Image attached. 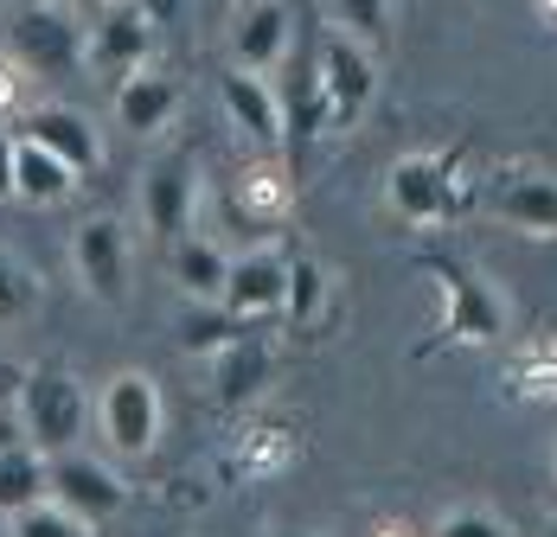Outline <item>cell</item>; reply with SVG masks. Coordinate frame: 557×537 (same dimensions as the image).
I'll use <instances>...</instances> for the list:
<instances>
[{"instance_id": "cell-36", "label": "cell", "mask_w": 557, "mask_h": 537, "mask_svg": "<svg viewBox=\"0 0 557 537\" xmlns=\"http://www.w3.org/2000/svg\"><path fill=\"white\" fill-rule=\"evenodd\" d=\"M250 7H257V0H237V13H250Z\"/></svg>"}, {"instance_id": "cell-22", "label": "cell", "mask_w": 557, "mask_h": 537, "mask_svg": "<svg viewBox=\"0 0 557 537\" xmlns=\"http://www.w3.org/2000/svg\"><path fill=\"white\" fill-rule=\"evenodd\" d=\"M244 326L250 321H237V314H224V308H186L180 314V352H193V359H219L231 339H244Z\"/></svg>"}, {"instance_id": "cell-37", "label": "cell", "mask_w": 557, "mask_h": 537, "mask_svg": "<svg viewBox=\"0 0 557 537\" xmlns=\"http://www.w3.org/2000/svg\"><path fill=\"white\" fill-rule=\"evenodd\" d=\"M552 474H557V448H552Z\"/></svg>"}, {"instance_id": "cell-6", "label": "cell", "mask_w": 557, "mask_h": 537, "mask_svg": "<svg viewBox=\"0 0 557 537\" xmlns=\"http://www.w3.org/2000/svg\"><path fill=\"white\" fill-rule=\"evenodd\" d=\"M288 77H282V148H288V173H301L314 135L334 128V103H327V84H321V58L314 52H288Z\"/></svg>"}, {"instance_id": "cell-28", "label": "cell", "mask_w": 557, "mask_h": 537, "mask_svg": "<svg viewBox=\"0 0 557 537\" xmlns=\"http://www.w3.org/2000/svg\"><path fill=\"white\" fill-rule=\"evenodd\" d=\"M13 154H20V135L0 122V205L13 199Z\"/></svg>"}, {"instance_id": "cell-21", "label": "cell", "mask_w": 557, "mask_h": 537, "mask_svg": "<svg viewBox=\"0 0 557 537\" xmlns=\"http://www.w3.org/2000/svg\"><path fill=\"white\" fill-rule=\"evenodd\" d=\"M77 186H84V179L58 161V154L20 141V154H13V199H20V205H64Z\"/></svg>"}, {"instance_id": "cell-30", "label": "cell", "mask_w": 557, "mask_h": 537, "mask_svg": "<svg viewBox=\"0 0 557 537\" xmlns=\"http://www.w3.org/2000/svg\"><path fill=\"white\" fill-rule=\"evenodd\" d=\"M20 84H26V71H20V64L7 58V64H0V115H7V109L20 103Z\"/></svg>"}, {"instance_id": "cell-4", "label": "cell", "mask_w": 557, "mask_h": 537, "mask_svg": "<svg viewBox=\"0 0 557 537\" xmlns=\"http://www.w3.org/2000/svg\"><path fill=\"white\" fill-rule=\"evenodd\" d=\"M97 429L110 441V454L122 461H148L161 448V429H168V403H161V384L148 372H115L103 390H97Z\"/></svg>"}, {"instance_id": "cell-1", "label": "cell", "mask_w": 557, "mask_h": 537, "mask_svg": "<svg viewBox=\"0 0 557 537\" xmlns=\"http://www.w3.org/2000/svg\"><path fill=\"white\" fill-rule=\"evenodd\" d=\"M7 52L26 77H77L90 71V26L71 13V0H26L13 20H7Z\"/></svg>"}, {"instance_id": "cell-31", "label": "cell", "mask_w": 557, "mask_h": 537, "mask_svg": "<svg viewBox=\"0 0 557 537\" xmlns=\"http://www.w3.org/2000/svg\"><path fill=\"white\" fill-rule=\"evenodd\" d=\"M135 7H141V13H148L154 26H161V20H168V13H173V0H135Z\"/></svg>"}, {"instance_id": "cell-26", "label": "cell", "mask_w": 557, "mask_h": 537, "mask_svg": "<svg viewBox=\"0 0 557 537\" xmlns=\"http://www.w3.org/2000/svg\"><path fill=\"white\" fill-rule=\"evenodd\" d=\"M13 537H97V525H84L77 512H64L58 499H39L33 512H20V519H7Z\"/></svg>"}, {"instance_id": "cell-11", "label": "cell", "mask_w": 557, "mask_h": 537, "mask_svg": "<svg viewBox=\"0 0 557 537\" xmlns=\"http://www.w3.org/2000/svg\"><path fill=\"white\" fill-rule=\"evenodd\" d=\"M148 58H154V20L135 0H110L103 20L90 26V71H103V77L122 84V77L148 71Z\"/></svg>"}, {"instance_id": "cell-2", "label": "cell", "mask_w": 557, "mask_h": 537, "mask_svg": "<svg viewBox=\"0 0 557 537\" xmlns=\"http://www.w3.org/2000/svg\"><path fill=\"white\" fill-rule=\"evenodd\" d=\"M423 268H430L436 288H443V321H436V339H430V346H417V359H430V352H443V346H494L506 333L500 288H494L474 263L443 257V250L423 257Z\"/></svg>"}, {"instance_id": "cell-9", "label": "cell", "mask_w": 557, "mask_h": 537, "mask_svg": "<svg viewBox=\"0 0 557 537\" xmlns=\"http://www.w3.org/2000/svg\"><path fill=\"white\" fill-rule=\"evenodd\" d=\"M321 84H327V103H334V128H352L379 97V52H366L359 39H346L334 26L321 39Z\"/></svg>"}, {"instance_id": "cell-32", "label": "cell", "mask_w": 557, "mask_h": 537, "mask_svg": "<svg viewBox=\"0 0 557 537\" xmlns=\"http://www.w3.org/2000/svg\"><path fill=\"white\" fill-rule=\"evenodd\" d=\"M270 537H314V532H295V525H282V532H270Z\"/></svg>"}, {"instance_id": "cell-15", "label": "cell", "mask_w": 557, "mask_h": 537, "mask_svg": "<svg viewBox=\"0 0 557 537\" xmlns=\"http://www.w3.org/2000/svg\"><path fill=\"white\" fill-rule=\"evenodd\" d=\"M224 97V115H231V128L244 135V141H257L263 154H276L282 148V90L270 77H257V71H231L219 84Z\"/></svg>"}, {"instance_id": "cell-8", "label": "cell", "mask_w": 557, "mask_h": 537, "mask_svg": "<svg viewBox=\"0 0 557 537\" xmlns=\"http://www.w3.org/2000/svg\"><path fill=\"white\" fill-rule=\"evenodd\" d=\"M13 135H20V141H33V148H46V154H58L77 179L103 166V135H97V122H90L84 109H71V103L26 109V115L13 122Z\"/></svg>"}, {"instance_id": "cell-5", "label": "cell", "mask_w": 557, "mask_h": 537, "mask_svg": "<svg viewBox=\"0 0 557 537\" xmlns=\"http://www.w3.org/2000/svg\"><path fill=\"white\" fill-rule=\"evenodd\" d=\"M193 205H199V161L186 148H173L141 173V224H148V237L161 250L193 237Z\"/></svg>"}, {"instance_id": "cell-7", "label": "cell", "mask_w": 557, "mask_h": 537, "mask_svg": "<svg viewBox=\"0 0 557 537\" xmlns=\"http://www.w3.org/2000/svg\"><path fill=\"white\" fill-rule=\"evenodd\" d=\"M71 268H77L90 301L122 308L128 301V230L115 217H84L77 237H71Z\"/></svg>"}, {"instance_id": "cell-35", "label": "cell", "mask_w": 557, "mask_h": 537, "mask_svg": "<svg viewBox=\"0 0 557 537\" xmlns=\"http://www.w3.org/2000/svg\"><path fill=\"white\" fill-rule=\"evenodd\" d=\"M379 537H410V532H397V525H385V532H379Z\"/></svg>"}, {"instance_id": "cell-12", "label": "cell", "mask_w": 557, "mask_h": 537, "mask_svg": "<svg viewBox=\"0 0 557 537\" xmlns=\"http://www.w3.org/2000/svg\"><path fill=\"white\" fill-rule=\"evenodd\" d=\"M282 301H288V257L282 250H244V257H231V282H224V314H237V321H270L282 314Z\"/></svg>"}, {"instance_id": "cell-10", "label": "cell", "mask_w": 557, "mask_h": 537, "mask_svg": "<svg viewBox=\"0 0 557 537\" xmlns=\"http://www.w3.org/2000/svg\"><path fill=\"white\" fill-rule=\"evenodd\" d=\"M52 499L64 512H77L84 525H103V519H115L128 505V486H122V474L110 461L71 448V454H52Z\"/></svg>"}, {"instance_id": "cell-19", "label": "cell", "mask_w": 557, "mask_h": 537, "mask_svg": "<svg viewBox=\"0 0 557 537\" xmlns=\"http://www.w3.org/2000/svg\"><path fill=\"white\" fill-rule=\"evenodd\" d=\"M168 268H173V282H180V295H186V301H199V308H219V301H224L231 257H224L212 237H180V243L168 250Z\"/></svg>"}, {"instance_id": "cell-18", "label": "cell", "mask_w": 557, "mask_h": 537, "mask_svg": "<svg viewBox=\"0 0 557 537\" xmlns=\"http://www.w3.org/2000/svg\"><path fill=\"white\" fill-rule=\"evenodd\" d=\"M180 77L173 71H135V77H122L115 84V128H128V135H161L173 128V115H180Z\"/></svg>"}, {"instance_id": "cell-20", "label": "cell", "mask_w": 557, "mask_h": 537, "mask_svg": "<svg viewBox=\"0 0 557 537\" xmlns=\"http://www.w3.org/2000/svg\"><path fill=\"white\" fill-rule=\"evenodd\" d=\"M39 499H52V461L20 441V448H0V519H20L33 512Z\"/></svg>"}, {"instance_id": "cell-27", "label": "cell", "mask_w": 557, "mask_h": 537, "mask_svg": "<svg viewBox=\"0 0 557 537\" xmlns=\"http://www.w3.org/2000/svg\"><path fill=\"white\" fill-rule=\"evenodd\" d=\"M430 537H506V519L500 512H487V505H455L436 519V532Z\"/></svg>"}, {"instance_id": "cell-23", "label": "cell", "mask_w": 557, "mask_h": 537, "mask_svg": "<svg viewBox=\"0 0 557 537\" xmlns=\"http://www.w3.org/2000/svg\"><path fill=\"white\" fill-rule=\"evenodd\" d=\"M39 301H46V282L33 275V263H20L7 243H0V326H20L39 314Z\"/></svg>"}, {"instance_id": "cell-25", "label": "cell", "mask_w": 557, "mask_h": 537, "mask_svg": "<svg viewBox=\"0 0 557 537\" xmlns=\"http://www.w3.org/2000/svg\"><path fill=\"white\" fill-rule=\"evenodd\" d=\"M334 20L346 39H359L366 52H379L391 39V0H334Z\"/></svg>"}, {"instance_id": "cell-3", "label": "cell", "mask_w": 557, "mask_h": 537, "mask_svg": "<svg viewBox=\"0 0 557 537\" xmlns=\"http://www.w3.org/2000/svg\"><path fill=\"white\" fill-rule=\"evenodd\" d=\"M84 423H90V397H84L77 372L58 365V359L26 365V390H20V429H26V441L52 461V454L77 448Z\"/></svg>"}, {"instance_id": "cell-33", "label": "cell", "mask_w": 557, "mask_h": 537, "mask_svg": "<svg viewBox=\"0 0 557 537\" xmlns=\"http://www.w3.org/2000/svg\"><path fill=\"white\" fill-rule=\"evenodd\" d=\"M545 537H557V512H552V519H545Z\"/></svg>"}, {"instance_id": "cell-17", "label": "cell", "mask_w": 557, "mask_h": 537, "mask_svg": "<svg viewBox=\"0 0 557 537\" xmlns=\"http://www.w3.org/2000/svg\"><path fill=\"white\" fill-rule=\"evenodd\" d=\"M231 52H237V71L270 77L282 58L295 52V13H288V0H257L250 13H237V39H231Z\"/></svg>"}, {"instance_id": "cell-34", "label": "cell", "mask_w": 557, "mask_h": 537, "mask_svg": "<svg viewBox=\"0 0 557 537\" xmlns=\"http://www.w3.org/2000/svg\"><path fill=\"white\" fill-rule=\"evenodd\" d=\"M71 7H110V0H71Z\"/></svg>"}, {"instance_id": "cell-14", "label": "cell", "mask_w": 557, "mask_h": 537, "mask_svg": "<svg viewBox=\"0 0 557 537\" xmlns=\"http://www.w3.org/2000/svg\"><path fill=\"white\" fill-rule=\"evenodd\" d=\"M494 217L525 230V237H557V173H539V166H506L494 179Z\"/></svg>"}, {"instance_id": "cell-16", "label": "cell", "mask_w": 557, "mask_h": 537, "mask_svg": "<svg viewBox=\"0 0 557 537\" xmlns=\"http://www.w3.org/2000/svg\"><path fill=\"white\" fill-rule=\"evenodd\" d=\"M270 377H276V346L244 333L212 359V397H219V410H244V403H257L270 390Z\"/></svg>"}, {"instance_id": "cell-13", "label": "cell", "mask_w": 557, "mask_h": 537, "mask_svg": "<svg viewBox=\"0 0 557 537\" xmlns=\"http://www.w3.org/2000/svg\"><path fill=\"white\" fill-rule=\"evenodd\" d=\"M385 199L404 224H443L455 212V179H448V161H430V154H404L385 179Z\"/></svg>"}, {"instance_id": "cell-24", "label": "cell", "mask_w": 557, "mask_h": 537, "mask_svg": "<svg viewBox=\"0 0 557 537\" xmlns=\"http://www.w3.org/2000/svg\"><path fill=\"white\" fill-rule=\"evenodd\" d=\"M321 301H327V275H321V263L295 257V263H288V301H282L288 333H308V326L321 321Z\"/></svg>"}, {"instance_id": "cell-29", "label": "cell", "mask_w": 557, "mask_h": 537, "mask_svg": "<svg viewBox=\"0 0 557 537\" xmlns=\"http://www.w3.org/2000/svg\"><path fill=\"white\" fill-rule=\"evenodd\" d=\"M20 390H26V365L0 359V410H20Z\"/></svg>"}]
</instances>
